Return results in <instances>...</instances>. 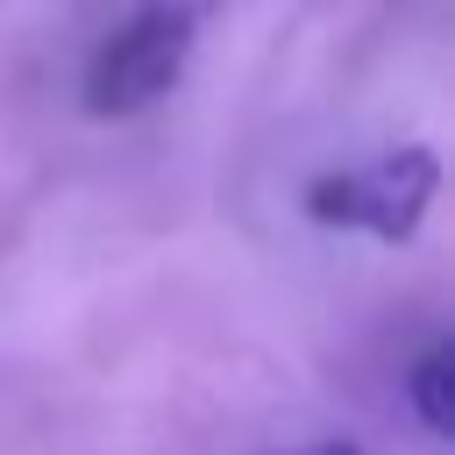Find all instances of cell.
I'll return each mask as SVG.
<instances>
[{
	"label": "cell",
	"instance_id": "6da1fadb",
	"mask_svg": "<svg viewBox=\"0 0 455 455\" xmlns=\"http://www.w3.org/2000/svg\"><path fill=\"white\" fill-rule=\"evenodd\" d=\"M213 0H128L85 50V71H78V107L92 121H128L142 107H156L192 50H199V28H206Z\"/></svg>",
	"mask_w": 455,
	"mask_h": 455
},
{
	"label": "cell",
	"instance_id": "7a4b0ae2",
	"mask_svg": "<svg viewBox=\"0 0 455 455\" xmlns=\"http://www.w3.org/2000/svg\"><path fill=\"white\" fill-rule=\"evenodd\" d=\"M441 192V156L427 142H405V149H384L370 164H348V171H327L306 185V213L320 228H355L384 249L412 242L427 206Z\"/></svg>",
	"mask_w": 455,
	"mask_h": 455
},
{
	"label": "cell",
	"instance_id": "3957f363",
	"mask_svg": "<svg viewBox=\"0 0 455 455\" xmlns=\"http://www.w3.org/2000/svg\"><path fill=\"white\" fill-rule=\"evenodd\" d=\"M405 405L419 412L427 434H455V348L448 341H427L405 370Z\"/></svg>",
	"mask_w": 455,
	"mask_h": 455
},
{
	"label": "cell",
	"instance_id": "277c9868",
	"mask_svg": "<svg viewBox=\"0 0 455 455\" xmlns=\"http://www.w3.org/2000/svg\"><path fill=\"white\" fill-rule=\"evenodd\" d=\"M299 455H370L363 441H313V448H299Z\"/></svg>",
	"mask_w": 455,
	"mask_h": 455
}]
</instances>
